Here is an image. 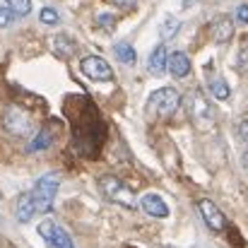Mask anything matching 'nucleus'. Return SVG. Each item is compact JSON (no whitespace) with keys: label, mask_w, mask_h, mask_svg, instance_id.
<instances>
[{"label":"nucleus","mask_w":248,"mask_h":248,"mask_svg":"<svg viewBox=\"0 0 248 248\" xmlns=\"http://www.w3.org/2000/svg\"><path fill=\"white\" fill-rule=\"evenodd\" d=\"M58 188H61V176L58 173H46V176H41L34 183V188L29 190V195L34 200L36 212H51L53 200L58 195Z\"/></svg>","instance_id":"1"},{"label":"nucleus","mask_w":248,"mask_h":248,"mask_svg":"<svg viewBox=\"0 0 248 248\" xmlns=\"http://www.w3.org/2000/svg\"><path fill=\"white\" fill-rule=\"evenodd\" d=\"M99 190L106 200L121 205V207H128V210H135V195L133 190L118 178V176H101L99 178Z\"/></svg>","instance_id":"2"},{"label":"nucleus","mask_w":248,"mask_h":248,"mask_svg":"<svg viewBox=\"0 0 248 248\" xmlns=\"http://www.w3.org/2000/svg\"><path fill=\"white\" fill-rule=\"evenodd\" d=\"M181 106V94L173 87H162L157 92H152L150 101H147V111L155 118H169L178 111Z\"/></svg>","instance_id":"3"},{"label":"nucleus","mask_w":248,"mask_h":248,"mask_svg":"<svg viewBox=\"0 0 248 248\" xmlns=\"http://www.w3.org/2000/svg\"><path fill=\"white\" fill-rule=\"evenodd\" d=\"M188 113H190L193 123H195L200 130H207V128H212V123H215L212 106H210V101L202 96L200 89H193V92L188 94Z\"/></svg>","instance_id":"4"},{"label":"nucleus","mask_w":248,"mask_h":248,"mask_svg":"<svg viewBox=\"0 0 248 248\" xmlns=\"http://www.w3.org/2000/svg\"><path fill=\"white\" fill-rule=\"evenodd\" d=\"M36 232H39V236L51 248H75L70 234H68L63 227H58L56 222H51V219H44V222L36 227Z\"/></svg>","instance_id":"5"},{"label":"nucleus","mask_w":248,"mask_h":248,"mask_svg":"<svg viewBox=\"0 0 248 248\" xmlns=\"http://www.w3.org/2000/svg\"><path fill=\"white\" fill-rule=\"evenodd\" d=\"M2 125H5L12 135H17V138H27V135L31 133V118H29L24 111L15 108V106H10V108L2 113Z\"/></svg>","instance_id":"6"},{"label":"nucleus","mask_w":248,"mask_h":248,"mask_svg":"<svg viewBox=\"0 0 248 248\" xmlns=\"http://www.w3.org/2000/svg\"><path fill=\"white\" fill-rule=\"evenodd\" d=\"M80 68H82L84 75L89 80H94V82H108V80H113L111 65L104 58H99V56H87V58H82Z\"/></svg>","instance_id":"7"},{"label":"nucleus","mask_w":248,"mask_h":248,"mask_svg":"<svg viewBox=\"0 0 248 248\" xmlns=\"http://www.w3.org/2000/svg\"><path fill=\"white\" fill-rule=\"evenodd\" d=\"M198 210H200L205 224H207L212 232H224V229H227V217L222 215V210H219L212 200H200V202H198Z\"/></svg>","instance_id":"8"},{"label":"nucleus","mask_w":248,"mask_h":248,"mask_svg":"<svg viewBox=\"0 0 248 248\" xmlns=\"http://www.w3.org/2000/svg\"><path fill=\"white\" fill-rule=\"evenodd\" d=\"M140 207L150 217H157V219H166L169 217V205L164 202V198H159L157 193H145L140 198Z\"/></svg>","instance_id":"9"},{"label":"nucleus","mask_w":248,"mask_h":248,"mask_svg":"<svg viewBox=\"0 0 248 248\" xmlns=\"http://www.w3.org/2000/svg\"><path fill=\"white\" fill-rule=\"evenodd\" d=\"M210 34H212V39H215L217 44H227V41L232 39V34H234V22L222 15V17H217V19L212 22Z\"/></svg>","instance_id":"10"},{"label":"nucleus","mask_w":248,"mask_h":248,"mask_svg":"<svg viewBox=\"0 0 248 248\" xmlns=\"http://www.w3.org/2000/svg\"><path fill=\"white\" fill-rule=\"evenodd\" d=\"M169 73L173 78H186L190 73V58L183 51H176L169 56Z\"/></svg>","instance_id":"11"},{"label":"nucleus","mask_w":248,"mask_h":248,"mask_svg":"<svg viewBox=\"0 0 248 248\" xmlns=\"http://www.w3.org/2000/svg\"><path fill=\"white\" fill-rule=\"evenodd\" d=\"M34 215H39V212H36V207H34V200H31V195H29V193L19 195V200H17V210H15V217H17V222L27 224V222H31V219H34Z\"/></svg>","instance_id":"12"},{"label":"nucleus","mask_w":248,"mask_h":248,"mask_svg":"<svg viewBox=\"0 0 248 248\" xmlns=\"http://www.w3.org/2000/svg\"><path fill=\"white\" fill-rule=\"evenodd\" d=\"M147 68H150L152 75H164V70H169V53H166V48L162 46V44L152 51Z\"/></svg>","instance_id":"13"},{"label":"nucleus","mask_w":248,"mask_h":248,"mask_svg":"<svg viewBox=\"0 0 248 248\" xmlns=\"http://www.w3.org/2000/svg\"><path fill=\"white\" fill-rule=\"evenodd\" d=\"M113 53L125 63V65H133L135 61H138V53H135V48L130 46V44H125V41H121V44H116L113 46Z\"/></svg>","instance_id":"14"},{"label":"nucleus","mask_w":248,"mask_h":248,"mask_svg":"<svg viewBox=\"0 0 248 248\" xmlns=\"http://www.w3.org/2000/svg\"><path fill=\"white\" fill-rule=\"evenodd\" d=\"M210 92H212V96H215V99H219V101H227V99H229V94H232L229 84L224 82L222 78H212V80H210Z\"/></svg>","instance_id":"15"},{"label":"nucleus","mask_w":248,"mask_h":248,"mask_svg":"<svg viewBox=\"0 0 248 248\" xmlns=\"http://www.w3.org/2000/svg\"><path fill=\"white\" fill-rule=\"evenodd\" d=\"M51 142H53V135H51L48 130H41V133L36 135V140L29 145V150H31V152H39V150H46Z\"/></svg>","instance_id":"16"},{"label":"nucleus","mask_w":248,"mask_h":248,"mask_svg":"<svg viewBox=\"0 0 248 248\" xmlns=\"http://www.w3.org/2000/svg\"><path fill=\"white\" fill-rule=\"evenodd\" d=\"M7 7L15 15H29L31 12V0H7Z\"/></svg>","instance_id":"17"},{"label":"nucleus","mask_w":248,"mask_h":248,"mask_svg":"<svg viewBox=\"0 0 248 248\" xmlns=\"http://www.w3.org/2000/svg\"><path fill=\"white\" fill-rule=\"evenodd\" d=\"M178 27H181V22H176L173 17H169L164 24H162V39H171L178 31Z\"/></svg>","instance_id":"18"},{"label":"nucleus","mask_w":248,"mask_h":248,"mask_svg":"<svg viewBox=\"0 0 248 248\" xmlns=\"http://www.w3.org/2000/svg\"><path fill=\"white\" fill-rule=\"evenodd\" d=\"M39 19H41L44 24H58V22H61V19H58V12L51 10V7H44V10L39 12Z\"/></svg>","instance_id":"19"},{"label":"nucleus","mask_w":248,"mask_h":248,"mask_svg":"<svg viewBox=\"0 0 248 248\" xmlns=\"http://www.w3.org/2000/svg\"><path fill=\"white\" fill-rule=\"evenodd\" d=\"M15 22V12L10 7H0V27H10Z\"/></svg>","instance_id":"20"},{"label":"nucleus","mask_w":248,"mask_h":248,"mask_svg":"<svg viewBox=\"0 0 248 248\" xmlns=\"http://www.w3.org/2000/svg\"><path fill=\"white\" fill-rule=\"evenodd\" d=\"M99 24L111 31V29L116 27V17H113V15H99Z\"/></svg>","instance_id":"21"},{"label":"nucleus","mask_w":248,"mask_h":248,"mask_svg":"<svg viewBox=\"0 0 248 248\" xmlns=\"http://www.w3.org/2000/svg\"><path fill=\"white\" fill-rule=\"evenodd\" d=\"M236 19L244 22V24H248V5H241V7L236 10Z\"/></svg>","instance_id":"22"},{"label":"nucleus","mask_w":248,"mask_h":248,"mask_svg":"<svg viewBox=\"0 0 248 248\" xmlns=\"http://www.w3.org/2000/svg\"><path fill=\"white\" fill-rule=\"evenodd\" d=\"M239 135H241V140L248 145V121H244V123L239 125Z\"/></svg>","instance_id":"23"},{"label":"nucleus","mask_w":248,"mask_h":248,"mask_svg":"<svg viewBox=\"0 0 248 248\" xmlns=\"http://www.w3.org/2000/svg\"><path fill=\"white\" fill-rule=\"evenodd\" d=\"M113 2H116V5H123V7H133L138 0H113Z\"/></svg>","instance_id":"24"},{"label":"nucleus","mask_w":248,"mask_h":248,"mask_svg":"<svg viewBox=\"0 0 248 248\" xmlns=\"http://www.w3.org/2000/svg\"><path fill=\"white\" fill-rule=\"evenodd\" d=\"M241 162H244V166H246V169H248V152H246V155H244V159H241Z\"/></svg>","instance_id":"25"}]
</instances>
